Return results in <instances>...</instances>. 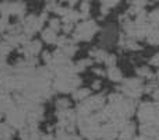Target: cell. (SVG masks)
Returning <instances> with one entry per match:
<instances>
[{
  "label": "cell",
  "mask_w": 159,
  "mask_h": 140,
  "mask_svg": "<svg viewBox=\"0 0 159 140\" xmlns=\"http://www.w3.org/2000/svg\"><path fill=\"white\" fill-rule=\"evenodd\" d=\"M99 30H101V27H99L98 21L95 18H85V20H81L74 27L71 38L78 45L81 42L82 44H88V42H92L93 39H96Z\"/></svg>",
  "instance_id": "cell-1"
},
{
  "label": "cell",
  "mask_w": 159,
  "mask_h": 140,
  "mask_svg": "<svg viewBox=\"0 0 159 140\" xmlns=\"http://www.w3.org/2000/svg\"><path fill=\"white\" fill-rule=\"evenodd\" d=\"M126 77L127 76L124 74V70L121 69L119 65L117 66H112V67H107L106 69V80L107 81H110L112 84L120 85Z\"/></svg>",
  "instance_id": "cell-2"
},
{
  "label": "cell",
  "mask_w": 159,
  "mask_h": 140,
  "mask_svg": "<svg viewBox=\"0 0 159 140\" xmlns=\"http://www.w3.org/2000/svg\"><path fill=\"white\" fill-rule=\"evenodd\" d=\"M10 140H17V139H16V138H14V139H10Z\"/></svg>",
  "instance_id": "cell-3"
}]
</instances>
